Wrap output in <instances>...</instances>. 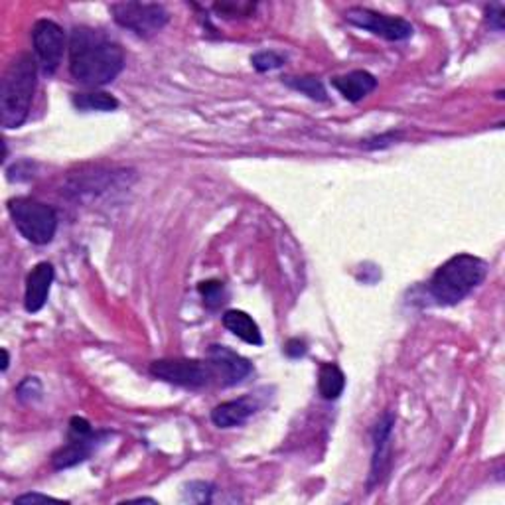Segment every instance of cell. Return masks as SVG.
I'll list each match as a JSON object with an SVG mask.
<instances>
[{
  "label": "cell",
  "instance_id": "cell-18",
  "mask_svg": "<svg viewBox=\"0 0 505 505\" xmlns=\"http://www.w3.org/2000/svg\"><path fill=\"white\" fill-rule=\"evenodd\" d=\"M285 83L294 91H301L302 95H306L308 99L312 101H326L328 95H326V87L324 83L318 78H286Z\"/></svg>",
  "mask_w": 505,
  "mask_h": 505
},
{
  "label": "cell",
  "instance_id": "cell-8",
  "mask_svg": "<svg viewBox=\"0 0 505 505\" xmlns=\"http://www.w3.org/2000/svg\"><path fill=\"white\" fill-rule=\"evenodd\" d=\"M345 21L361 28V30H368L373 36H379V38H385L389 42L409 40L415 32L413 24L405 21V18L381 14L361 6H353L350 11H345Z\"/></svg>",
  "mask_w": 505,
  "mask_h": 505
},
{
  "label": "cell",
  "instance_id": "cell-6",
  "mask_svg": "<svg viewBox=\"0 0 505 505\" xmlns=\"http://www.w3.org/2000/svg\"><path fill=\"white\" fill-rule=\"evenodd\" d=\"M111 14L120 28H127L138 38H153L168 24V12L154 3H117L111 4Z\"/></svg>",
  "mask_w": 505,
  "mask_h": 505
},
{
  "label": "cell",
  "instance_id": "cell-25",
  "mask_svg": "<svg viewBox=\"0 0 505 505\" xmlns=\"http://www.w3.org/2000/svg\"><path fill=\"white\" fill-rule=\"evenodd\" d=\"M488 21L495 28V30H503V6L493 4L488 8Z\"/></svg>",
  "mask_w": 505,
  "mask_h": 505
},
{
  "label": "cell",
  "instance_id": "cell-21",
  "mask_svg": "<svg viewBox=\"0 0 505 505\" xmlns=\"http://www.w3.org/2000/svg\"><path fill=\"white\" fill-rule=\"evenodd\" d=\"M16 397L22 403H34L42 397V383L38 377H26L21 385L16 387Z\"/></svg>",
  "mask_w": 505,
  "mask_h": 505
},
{
  "label": "cell",
  "instance_id": "cell-1",
  "mask_svg": "<svg viewBox=\"0 0 505 505\" xmlns=\"http://www.w3.org/2000/svg\"><path fill=\"white\" fill-rule=\"evenodd\" d=\"M125 68L123 48L107 34L93 28H73L70 38V71L89 87L107 86Z\"/></svg>",
  "mask_w": 505,
  "mask_h": 505
},
{
  "label": "cell",
  "instance_id": "cell-3",
  "mask_svg": "<svg viewBox=\"0 0 505 505\" xmlns=\"http://www.w3.org/2000/svg\"><path fill=\"white\" fill-rule=\"evenodd\" d=\"M485 275H488V265L482 259L462 252L436 269L428 283V293L438 304L454 306L462 302L474 288H478Z\"/></svg>",
  "mask_w": 505,
  "mask_h": 505
},
{
  "label": "cell",
  "instance_id": "cell-15",
  "mask_svg": "<svg viewBox=\"0 0 505 505\" xmlns=\"http://www.w3.org/2000/svg\"><path fill=\"white\" fill-rule=\"evenodd\" d=\"M223 326L239 340L251 345H261L263 344V335H261L259 324L252 318L243 312V310H228L223 314Z\"/></svg>",
  "mask_w": 505,
  "mask_h": 505
},
{
  "label": "cell",
  "instance_id": "cell-20",
  "mask_svg": "<svg viewBox=\"0 0 505 505\" xmlns=\"http://www.w3.org/2000/svg\"><path fill=\"white\" fill-rule=\"evenodd\" d=\"M200 294L203 296L205 306L218 308L226 296V286L219 280H205V283H200Z\"/></svg>",
  "mask_w": 505,
  "mask_h": 505
},
{
  "label": "cell",
  "instance_id": "cell-26",
  "mask_svg": "<svg viewBox=\"0 0 505 505\" xmlns=\"http://www.w3.org/2000/svg\"><path fill=\"white\" fill-rule=\"evenodd\" d=\"M36 501H58L52 495H44V493H26L21 495V498H16L14 503H36Z\"/></svg>",
  "mask_w": 505,
  "mask_h": 505
},
{
  "label": "cell",
  "instance_id": "cell-4",
  "mask_svg": "<svg viewBox=\"0 0 505 505\" xmlns=\"http://www.w3.org/2000/svg\"><path fill=\"white\" fill-rule=\"evenodd\" d=\"M8 213L21 236L34 245H48L58 229V215L48 203L30 198H14L8 202Z\"/></svg>",
  "mask_w": 505,
  "mask_h": 505
},
{
  "label": "cell",
  "instance_id": "cell-23",
  "mask_svg": "<svg viewBox=\"0 0 505 505\" xmlns=\"http://www.w3.org/2000/svg\"><path fill=\"white\" fill-rule=\"evenodd\" d=\"M215 11L223 14L226 18H236V16H247L255 4H236V3H221L213 6Z\"/></svg>",
  "mask_w": 505,
  "mask_h": 505
},
{
  "label": "cell",
  "instance_id": "cell-17",
  "mask_svg": "<svg viewBox=\"0 0 505 505\" xmlns=\"http://www.w3.org/2000/svg\"><path fill=\"white\" fill-rule=\"evenodd\" d=\"M73 105L81 111H115L119 107V101L113 95H109V93L95 91L73 95Z\"/></svg>",
  "mask_w": 505,
  "mask_h": 505
},
{
  "label": "cell",
  "instance_id": "cell-12",
  "mask_svg": "<svg viewBox=\"0 0 505 505\" xmlns=\"http://www.w3.org/2000/svg\"><path fill=\"white\" fill-rule=\"evenodd\" d=\"M54 283V267L50 263H38L26 278L24 306L28 312H40L48 302L50 288Z\"/></svg>",
  "mask_w": 505,
  "mask_h": 505
},
{
  "label": "cell",
  "instance_id": "cell-2",
  "mask_svg": "<svg viewBox=\"0 0 505 505\" xmlns=\"http://www.w3.org/2000/svg\"><path fill=\"white\" fill-rule=\"evenodd\" d=\"M38 63L30 54H21L8 63L0 79V123L4 128H18L30 115Z\"/></svg>",
  "mask_w": 505,
  "mask_h": 505
},
{
  "label": "cell",
  "instance_id": "cell-27",
  "mask_svg": "<svg viewBox=\"0 0 505 505\" xmlns=\"http://www.w3.org/2000/svg\"><path fill=\"white\" fill-rule=\"evenodd\" d=\"M3 355H4V363H3V371L8 369V363H11V358H8V352L3 350Z\"/></svg>",
  "mask_w": 505,
  "mask_h": 505
},
{
  "label": "cell",
  "instance_id": "cell-16",
  "mask_svg": "<svg viewBox=\"0 0 505 505\" xmlns=\"http://www.w3.org/2000/svg\"><path fill=\"white\" fill-rule=\"evenodd\" d=\"M345 389V376L335 363H322L318 373V391L322 399L335 401Z\"/></svg>",
  "mask_w": 505,
  "mask_h": 505
},
{
  "label": "cell",
  "instance_id": "cell-14",
  "mask_svg": "<svg viewBox=\"0 0 505 505\" xmlns=\"http://www.w3.org/2000/svg\"><path fill=\"white\" fill-rule=\"evenodd\" d=\"M255 403L249 397L226 401V403H221L211 410V420L219 428H233L247 423L249 417L255 415Z\"/></svg>",
  "mask_w": 505,
  "mask_h": 505
},
{
  "label": "cell",
  "instance_id": "cell-10",
  "mask_svg": "<svg viewBox=\"0 0 505 505\" xmlns=\"http://www.w3.org/2000/svg\"><path fill=\"white\" fill-rule=\"evenodd\" d=\"M208 360L211 361L215 373H218V383L223 387L237 385V383L249 377L252 371V366L245 358H241L239 353L226 348V345H211Z\"/></svg>",
  "mask_w": 505,
  "mask_h": 505
},
{
  "label": "cell",
  "instance_id": "cell-22",
  "mask_svg": "<svg viewBox=\"0 0 505 505\" xmlns=\"http://www.w3.org/2000/svg\"><path fill=\"white\" fill-rule=\"evenodd\" d=\"M211 484L205 482H190L184 485V495L188 501H195V503H208L211 501Z\"/></svg>",
  "mask_w": 505,
  "mask_h": 505
},
{
  "label": "cell",
  "instance_id": "cell-7",
  "mask_svg": "<svg viewBox=\"0 0 505 505\" xmlns=\"http://www.w3.org/2000/svg\"><path fill=\"white\" fill-rule=\"evenodd\" d=\"M109 435L103 433L97 435L91 428L89 420L83 417H73L70 420V435H68V444L62 446L58 452L54 454L52 464L55 470H65V468H73L81 462H86L87 458L97 451V446L103 444Z\"/></svg>",
  "mask_w": 505,
  "mask_h": 505
},
{
  "label": "cell",
  "instance_id": "cell-11",
  "mask_svg": "<svg viewBox=\"0 0 505 505\" xmlns=\"http://www.w3.org/2000/svg\"><path fill=\"white\" fill-rule=\"evenodd\" d=\"M395 426V417L385 413L373 428V458H371V474H369V488L379 484L389 470V448H391V433Z\"/></svg>",
  "mask_w": 505,
  "mask_h": 505
},
{
  "label": "cell",
  "instance_id": "cell-13",
  "mask_svg": "<svg viewBox=\"0 0 505 505\" xmlns=\"http://www.w3.org/2000/svg\"><path fill=\"white\" fill-rule=\"evenodd\" d=\"M332 86L340 91V95L350 101V103H358L361 99H366L369 93L376 91L377 87V79L371 76L369 71L363 70H355L345 73V76L334 78Z\"/></svg>",
  "mask_w": 505,
  "mask_h": 505
},
{
  "label": "cell",
  "instance_id": "cell-24",
  "mask_svg": "<svg viewBox=\"0 0 505 505\" xmlns=\"http://www.w3.org/2000/svg\"><path fill=\"white\" fill-rule=\"evenodd\" d=\"M306 352H308L306 344H304L302 340H298V338L291 340V342H288V344L285 345V353L288 355V358H293V360L302 358V355H304Z\"/></svg>",
  "mask_w": 505,
  "mask_h": 505
},
{
  "label": "cell",
  "instance_id": "cell-19",
  "mask_svg": "<svg viewBox=\"0 0 505 505\" xmlns=\"http://www.w3.org/2000/svg\"><path fill=\"white\" fill-rule=\"evenodd\" d=\"M286 62V58L283 54H278V52H273V50H265V52H259L255 54L251 58V63H252V68H255L257 71H273V70H278V68H283Z\"/></svg>",
  "mask_w": 505,
  "mask_h": 505
},
{
  "label": "cell",
  "instance_id": "cell-5",
  "mask_svg": "<svg viewBox=\"0 0 505 505\" xmlns=\"http://www.w3.org/2000/svg\"><path fill=\"white\" fill-rule=\"evenodd\" d=\"M151 373L156 379L186 389H203L218 381L210 360H158L151 363Z\"/></svg>",
  "mask_w": 505,
  "mask_h": 505
},
{
  "label": "cell",
  "instance_id": "cell-9",
  "mask_svg": "<svg viewBox=\"0 0 505 505\" xmlns=\"http://www.w3.org/2000/svg\"><path fill=\"white\" fill-rule=\"evenodd\" d=\"M32 44H34V54L38 58L40 68L44 73H55L60 68L63 50H65V34L60 24L54 21H38L32 28Z\"/></svg>",
  "mask_w": 505,
  "mask_h": 505
}]
</instances>
